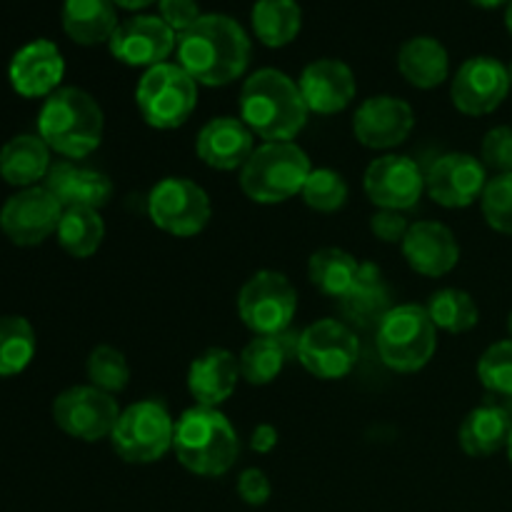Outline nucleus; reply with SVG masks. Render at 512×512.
Wrapping results in <instances>:
<instances>
[{"label":"nucleus","instance_id":"nucleus-1","mask_svg":"<svg viewBox=\"0 0 512 512\" xmlns=\"http://www.w3.org/2000/svg\"><path fill=\"white\" fill-rule=\"evenodd\" d=\"M178 65L198 85L223 88L243 78L250 65V38L243 25L223 13H208L178 35Z\"/></svg>","mask_w":512,"mask_h":512},{"label":"nucleus","instance_id":"nucleus-2","mask_svg":"<svg viewBox=\"0 0 512 512\" xmlns=\"http://www.w3.org/2000/svg\"><path fill=\"white\" fill-rule=\"evenodd\" d=\"M298 83L278 68H260L240 90V120L265 143H290L308 123Z\"/></svg>","mask_w":512,"mask_h":512},{"label":"nucleus","instance_id":"nucleus-3","mask_svg":"<svg viewBox=\"0 0 512 512\" xmlns=\"http://www.w3.org/2000/svg\"><path fill=\"white\" fill-rule=\"evenodd\" d=\"M103 108L80 88H58L38 115V135L65 160L88 158L103 140Z\"/></svg>","mask_w":512,"mask_h":512},{"label":"nucleus","instance_id":"nucleus-4","mask_svg":"<svg viewBox=\"0 0 512 512\" xmlns=\"http://www.w3.org/2000/svg\"><path fill=\"white\" fill-rule=\"evenodd\" d=\"M173 450L188 473L220 478L238 460L240 438L233 423L218 408L195 405L175 423Z\"/></svg>","mask_w":512,"mask_h":512},{"label":"nucleus","instance_id":"nucleus-5","mask_svg":"<svg viewBox=\"0 0 512 512\" xmlns=\"http://www.w3.org/2000/svg\"><path fill=\"white\" fill-rule=\"evenodd\" d=\"M313 173L308 153L300 145L263 143L240 168V188L253 203L275 205L295 198Z\"/></svg>","mask_w":512,"mask_h":512},{"label":"nucleus","instance_id":"nucleus-6","mask_svg":"<svg viewBox=\"0 0 512 512\" xmlns=\"http://www.w3.org/2000/svg\"><path fill=\"white\" fill-rule=\"evenodd\" d=\"M380 360L395 373H418L438 350V328L425 305H393L378 325Z\"/></svg>","mask_w":512,"mask_h":512},{"label":"nucleus","instance_id":"nucleus-7","mask_svg":"<svg viewBox=\"0 0 512 512\" xmlns=\"http://www.w3.org/2000/svg\"><path fill=\"white\" fill-rule=\"evenodd\" d=\"M175 420L160 400H140L120 413L110 443L125 463L150 465L173 450Z\"/></svg>","mask_w":512,"mask_h":512},{"label":"nucleus","instance_id":"nucleus-8","mask_svg":"<svg viewBox=\"0 0 512 512\" xmlns=\"http://www.w3.org/2000/svg\"><path fill=\"white\" fill-rule=\"evenodd\" d=\"M135 103L150 128H180L198 105V83L178 63L153 65L135 88Z\"/></svg>","mask_w":512,"mask_h":512},{"label":"nucleus","instance_id":"nucleus-9","mask_svg":"<svg viewBox=\"0 0 512 512\" xmlns=\"http://www.w3.org/2000/svg\"><path fill=\"white\" fill-rule=\"evenodd\" d=\"M298 310V290L278 270H258L238 293V315L255 335H278L290 328Z\"/></svg>","mask_w":512,"mask_h":512},{"label":"nucleus","instance_id":"nucleus-10","mask_svg":"<svg viewBox=\"0 0 512 512\" xmlns=\"http://www.w3.org/2000/svg\"><path fill=\"white\" fill-rule=\"evenodd\" d=\"M153 225L175 238H193L210 223L213 205L208 193L190 178H165L148 195Z\"/></svg>","mask_w":512,"mask_h":512},{"label":"nucleus","instance_id":"nucleus-11","mask_svg":"<svg viewBox=\"0 0 512 512\" xmlns=\"http://www.w3.org/2000/svg\"><path fill=\"white\" fill-rule=\"evenodd\" d=\"M360 358V340L348 323L318 320L300 333L298 360L313 378L340 380L353 373Z\"/></svg>","mask_w":512,"mask_h":512},{"label":"nucleus","instance_id":"nucleus-12","mask_svg":"<svg viewBox=\"0 0 512 512\" xmlns=\"http://www.w3.org/2000/svg\"><path fill=\"white\" fill-rule=\"evenodd\" d=\"M120 413L118 400L95 385H75L63 390L53 403V420L65 435L83 443L110 438Z\"/></svg>","mask_w":512,"mask_h":512},{"label":"nucleus","instance_id":"nucleus-13","mask_svg":"<svg viewBox=\"0 0 512 512\" xmlns=\"http://www.w3.org/2000/svg\"><path fill=\"white\" fill-rule=\"evenodd\" d=\"M63 205L45 185L23 188L5 200L0 208V230L15 245H40L58 233Z\"/></svg>","mask_w":512,"mask_h":512},{"label":"nucleus","instance_id":"nucleus-14","mask_svg":"<svg viewBox=\"0 0 512 512\" xmlns=\"http://www.w3.org/2000/svg\"><path fill=\"white\" fill-rule=\"evenodd\" d=\"M510 88L508 65L490 55H475L465 60L455 73L450 98L460 113L480 118L495 113L505 103Z\"/></svg>","mask_w":512,"mask_h":512},{"label":"nucleus","instance_id":"nucleus-15","mask_svg":"<svg viewBox=\"0 0 512 512\" xmlns=\"http://www.w3.org/2000/svg\"><path fill=\"white\" fill-rule=\"evenodd\" d=\"M365 195L380 210L415 208L425 193V175L408 155H383L368 165L363 178Z\"/></svg>","mask_w":512,"mask_h":512},{"label":"nucleus","instance_id":"nucleus-16","mask_svg":"<svg viewBox=\"0 0 512 512\" xmlns=\"http://www.w3.org/2000/svg\"><path fill=\"white\" fill-rule=\"evenodd\" d=\"M488 185V168L470 153L440 155L425 175V193L443 208H468L483 198Z\"/></svg>","mask_w":512,"mask_h":512},{"label":"nucleus","instance_id":"nucleus-17","mask_svg":"<svg viewBox=\"0 0 512 512\" xmlns=\"http://www.w3.org/2000/svg\"><path fill=\"white\" fill-rule=\"evenodd\" d=\"M108 48L120 63L133 68H153L168 63L178 48V35L160 20V15H133L115 28Z\"/></svg>","mask_w":512,"mask_h":512},{"label":"nucleus","instance_id":"nucleus-18","mask_svg":"<svg viewBox=\"0 0 512 512\" xmlns=\"http://www.w3.org/2000/svg\"><path fill=\"white\" fill-rule=\"evenodd\" d=\"M415 128L410 103L395 95H373L363 100L353 115V133L370 150H390L405 143Z\"/></svg>","mask_w":512,"mask_h":512},{"label":"nucleus","instance_id":"nucleus-19","mask_svg":"<svg viewBox=\"0 0 512 512\" xmlns=\"http://www.w3.org/2000/svg\"><path fill=\"white\" fill-rule=\"evenodd\" d=\"M298 88L310 113H343L358 93V83L348 63L338 58H318L300 73Z\"/></svg>","mask_w":512,"mask_h":512},{"label":"nucleus","instance_id":"nucleus-20","mask_svg":"<svg viewBox=\"0 0 512 512\" xmlns=\"http://www.w3.org/2000/svg\"><path fill=\"white\" fill-rule=\"evenodd\" d=\"M65 75L63 53L53 40H33L13 55L8 68L10 85L23 98H48Z\"/></svg>","mask_w":512,"mask_h":512},{"label":"nucleus","instance_id":"nucleus-21","mask_svg":"<svg viewBox=\"0 0 512 512\" xmlns=\"http://www.w3.org/2000/svg\"><path fill=\"white\" fill-rule=\"evenodd\" d=\"M405 260L425 278H443L460 263V245L453 230L438 220H418L400 243Z\"/></svg>","mask_w":512,"mask_h":512},{"label":"nucleus","instance_id":"nucleus-22","mask_svg":"<svg viewBox=\"0 0 512 512\" xmlns=\"http://www.w3.org/2000/svg\"><path fill=\"white\" fill-rule=\"evenodd\" d=\"M255 150V135L233 115H220L203 125L195 140V153L213 170H240Z\"/></svg>","mask_w":512,"mask_h":512},{"label":"nucleus","instance_id":"nucleus-23","mask_svg":"<svg viewBox=\"0 0 512 512\" xmlns=\"http://www.w3.org/2000/svg\"><path fill=\"white\" fill-rule=\"evenodd\" d=\"M45 188L58 198L65 208H93L100 210L113 198V183L105 173L85 165L73 163V160H60L50 165L48 175L43 180Z\"/></svg>","mask_w":512,"mask_h":512},{"label":"nucleus","instance_id":"nucleus-24","mask_svg":"<svg viewBox=\"0 0 512 512\" xmlns=\"http://www.w3.org/2000/svg\"><path fill=\"white\" fill-rule=\"evenodd\" d=\"M240 380V363L230 350L208 348L190 363L188 390L205 408H218L235 393Z\"/></svg>","mask_w":512,"mask_h":512},{"label":"nucleus","instance_id":"nucleus-25","mask_svg":"<svg viewBox=\"0 0 512 512\" xmlns=\"http://www.w3.org/2000/svg\"><path fill=\"white\" fill-rule=\"evenodd\" d=\"M510 433L512 418L488 395L485 403L465 415L458 430V443L470 458H490L498 450L508 448Z\"/></svg>","mask_w":512,"mask_h":512},{"label":"nucleus","instance_id":"nucleus-26","mask_svg":"<svg viewBox=\"0 0 512 512\" xmlns=\"http://www.w3.org/2000/svg\"><path fill=\"white\" fill-rule=\"evenodd\" d=\"M300 335H255L240 353V378L250 385H268L283 373L285 363L298 358Z\"/></svg>","mask_w":512,"mask_h":512},{"label":"nucleus","instance_id":"nucleus-27","mask_svg":"<svg viewBox=\"0 0 512 512\" xmlns=\"http://www.w3.org/2000/svg\"><path fill=\"white\" fill-rule=\"evenodd\" d=\"M338 303L348 325H358V328H373V325L378 328L380 320L393 310L390 290L375 263H360V273L353 290Z\"/></svg>","mask_w":512,"mask_h":512},{"label":"nucleus","instance_id":"nucleus-28","mask_svg":"<svg viewBox=\"0 0 512 512\" xmlns=\"http://www.w3.org/2000/svg\"><path fill=\"white\" fill-rule=\"evenodd\" d=\"M398 70L413 88L433 90L450 75V58L445 45L430 35H418L400 45Z\"/></svg>","mask_w":512,"mask_h":512},{"label":"nucleus","instance_id":"nucleus-29","mask_svg":"<svg viewBox=\"0 0 512 512\" xmlns=\"http://www.w3.org/2000/svg\"><path fill=\"white\" fill-rule=\"evenodd\" d=\"M50 165V148L40 135H15L0 148V178L15 188L38 185Z\"/></svg>","mask_w":512,"mask_h":512},{"label":"nucleus","instance_id":"nucleus-30","mask_svg":"<svg viewBox=\"0 0 512 512\" xmlns=\"http://www.w3.org/2000/svg\"><path fill=\"white\" fill-rule=\"evenodd\" d=\"M118 5L113 0H65L63 30L78 45L108 43L118 28Z\"/></svg>","mask_w":512,"mask_h":512},{"label":"nucleus","instance_id":"nucleus-31","mask_svg":"<svg viewBox=\"0 0 512 512\" xmlns=\"http://www.w3.org/2000/svg\"><path fill=\"white\" fill-rule=\"evenodd\" d=\"M250 23L260 43L268 48H283L298 38L303 28V10L298 0H255Z\"/></svg>","mask_w":512,"mask_h":512},{"label":"nucleus","instance_id":"nucleus-32","mask_svg":"<svg viewBox=\"0 0 512 512\" xmlns=\"http://www.w3.org/2000/svg\"><path fill=\"white\" fill-rule=\"evenodd\" d=\"M360 263L343 248H320L308 260V278L323 295L343 300L358 280Z\"/></svg>","mask_w":512,"mask_h":512},{"label":"nucleus","instance_id":"nucleus-33","mask_svg":"<svg viewBox=\"0 0 512 512\" xmlns=\"http://www.w3.org/2000/svg\"><path fill=\"white\" fill-rule=\"evenodd\" d=\"M58 243L73 258H90L98 253L105 238V223L93 208H65L58 225Z\"/></svg>","mask_w":512,"mask_h":512},{"label":"nucleus","instance_id":"nucleus-34","mask_svg":"<svg viewBox=\"0 0 512 512\" xmlns=\"http://www.w3.org/2000/svg\"><path fill=\"white\" fill-rule=\"evenodd\" d=\"M425 308H428V315L435 323V328L453 335L468 333L480 320V310L475 305L473 295L460 288L438 290V293L430 295V303Z\"/></svg>","mask_w":512,"mask_h":512},{"label":"nucleus","instance_id":"nucleus-35","mask_svg":"<svg viewBox=\"0 0 512 512\" xmlns=\"http://www.w3.org/2000/svg\"><path fill=\"white\" fill-rule=\"evenodd\" d=\"M35 355V330L20 315L0 318V378L23 373Z\"/></svg>","mask_w":512,"mask_h":512},{"label":"nucleus","instance_id":"nucleus-36","mask_svg":"<svg viewBox=\"0 0 512 512\" xmlns=\"http://www.w3.org/2000/svg\"><path fill=\"white\" fill-rule=\"evenodd\" d=\"M85 370H88L90 385H95V388L105 390L110 395L123 393L130 383L128 360L113 345H98V348H93V353L88 355V363H85Z\"/></svg>","mask_w":512,"mask_h":512},{"label":"nucleus","instance_id":"nucleus-37","mask_svg":"<svg viewBox=\"0 0 512 512\" xmlns=\"http://www.w3.org/2000/svg\"><path fill=\"white\" fill-rule=\"evenodd\" d=\"M348 193L350 190L343 175L330 168H313V173L305 180L303 190H300L305 205L318 210V213H335V210H340L348 203Z\"/></svg>","mask_w":512,"mask_h":512},{"label":"nucleus","instance_id":"nucleus-38","mask_svg":"<svg viewBox=\"0 0 512 512\" xmlns=\"http://www.w3.org/2000/svg\"><path fill=\"white\" fill-rule=\"evenodd\" d=\"M478 380L488 395H512V340L493 343L480 355Z\"/></svg>","mask_w":512,"mask_h":512},{"label":"nucleus","instance_id":"nucleus-39","mask_svg":"<svg viewBox=\"0 0 512 512\" xmlns=\"http://www.w3.org/2000/svg\"><path fill=\"white\" fill-rule=\"evenodd\" d=\"M485 223L503 235H512V173L495 175L480 198Z\"/></svg>","mask_w":512,"mask_h":512},{"label":"nucleus","instance_id":"nucleus-40","mask_svg":"<svg viewBox=\"0 0 512 512\" xmlns=\"http://www.w3.org/2000/svg\"><path fill=\"white\" fill-rule=\"evenodd\" d=\"M480 160L495 175L512 173V128L510 125H498L488 130L480 145Z\"/></svg>","mask_w":512,"mask_h":512},{"label":"nucleus","instance_id":"nucleus-41","mask_svg":"<svg viewBox=\"0 0 512 512\" xmlns=\"http://www.w3.org/2000/svg\"><path fill=\"white\" fill-rule=\"evenodd\" d=\"M158 15L175 35H183L203 18L198 0H158Z\"/></svg>","mask_w":512,"mask_h":512},{"label":"nucleus","instance_id":"nucleus-42","mask_svg":"<svg viewBox=\"0 0 512 512\" xmlns=\"http://www.w3.org/2000/svg\"><path fill=\"white\" fill-rule=\"evenodd\" d=\"M270 480L263 470L248 468L238 475V495L245 505H253V508H260L270 500Z\"/></svg>","mask_w":512,"mask_h":512},{"label":"nucleus","instance_id":"nucleus-43","mask_svg":"<svg viewBox=\"0 0 512 512\" xmlns=\"http://www.w3.org/2000/svg\"><path fill=\"white\" fill-rule=\"evenodd\" d=\"M370 230L378 240L383 243H403L405 235H408L410 223L405 220L403 213L398 210H378V213L370 218Z\"/></svg>","mask_w":512,"mask_h":512},{"label":"nucleus","instance_id":"nucleus-44","mask_svg":"<svg viewBox=\"0 0 512 512\" xmlns=\"http://www.w3.org/2000/svg\"><path fill=\"white\" fill-rule=\"evenodd\" d=\"M275 445H278V430L273 428V425L268 423H260L258 428L253 430V435H250V448L255 450V453H270V450H275Z\"/></svg>","mask_w":512,"mask_h":512},{"label":"nucleus","instance_id":"nucleus-45","mask_svg":"<svg viewBox=\"0 0 512 512\" xmlns=\"http://www.w3.org/2000/svg\"><path fill=\"white\" fill-rule=\"evenodd\" d=\"M118 8H125V10H143L148 8V5L158 3V0H113Z\"/></svg>","mask_w":512,"mask_h":512},{"label":"nucleus","instance_id":"nucleus-46","mask_svg":"<svg viewBox=\"0 0 512 512\" xmlns=\"http://www.w3.org/2000/svg\"><path fill=\"white\" fill-rule=\"evenodd\" d=\"M468 3L478 5V8H485V10H493V8H500V5H508L510 0H468Z\"/></svg>","mask_w":512,"mask_h":512},{"label":"nucleus","instance_id":"nucleus-47","mask_svg":"<svg viewBox=\"0 0 512 512\" xmlns=\"http://www.w3.org/2000/svg\"><path fill=\"white\" fill-rule=\"evenodd\" d=\"M490 398H493L495 403H498L500 408H503L505 413H508L512 418V395H490Z\"/></svg>","mask_w":512,"mask_h":512},{"label":"nucleus","instance_id":"nucleus-48","mask_svg":"<svg viewBox=\"0 0 512 512\" xmlns=\"http://www.w3.org/2000/svg\"><path fill=\"white\" fill-rule=\"evenodd\" d=\"M505 25H508V30L512 35V0L508 3V8H505Z\"/></svg>","mask_w":512,"mask_h":512},{"label":"nucleus","instance_id":"nucleus-49","mask_svg":"<svg viewBox=\"0 0 512 512\" xmlns=\"http://www.w3.org/2000/svg\"><path fill=\"white\" fill-rule=\"evenodd\" d=\"M508 458H510V463H512V433H510V440H508Z\"/></svg>","mask_w":512,"mask_h":512},{"label":"nucleus","instance_id":"nucleus-50","mask_svg":"<svg viewBox=\"0 0 512 512\" xmlns=\"http://www.w3.org/2000/svg\"><path fill=\"white\" fill-rule=\"evenodd\" d=\"M508 333H510V340H512V313H510V318H508Z\"/></svg>","mask_w":512,"mask_h":512},{"label":"nucleus","instance_id":"nucleus-51","mask_svg":"<svg viewBox=\"0 0 512 512\" xmlns=\"http://www.w3.org/2000/svg\"><path fill=\"white\" fill-rule=\"evenodd\" d=\"M508 75H510V85H512V63L508 65Z\"/></svg>","mask_w":512,"mask_h":512}]
</instances>
